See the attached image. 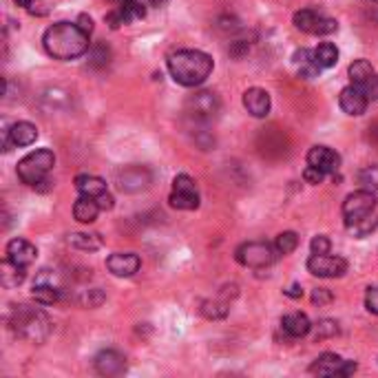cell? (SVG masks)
<instances>
[{
  "label": "cell",
  "mask_w": 378,
  "mask_h": 378,
  "mask_svg": "<svg viewBox=\"0 0 378 378\" xmlns=\"http://www.w3.org/2000/svg\"><path fill=\"white\" fill-rule=\"evenodd\" d=\"M343 365V359L339 354H321V357L310 365V372L319 376H337Z\"/></svg>",
  "instance_id": "24"
},
{
  "label": "cell",
  "mask_w": 378,
  "mask_h": 378,
  "mask_svg": "<svg viewBox=\"0 0 378 378\" xmlns=\"http://www.w3.org/2000/svg\"><path fill=\"white\" fill-rule=\"evenodd\" d=\"M76 188H78L80 195L93 197V199H98L102 193H106V184L98 175H78L76 177Z\"/></svg>",
  "instance_id": "23"
},
{
  "label": "cell",
  "mask_w": 378,
  "mask_h": 378,
  "mask_svg": "<svg viewBox=\"0 0 378 378\" xmlns=\"http://www.w3.org/2000/svg\"><path fill=\"white\" fill-rule=\"evenodd\" d=\"M277 248H272L270 243L265 241H248L243 243V246L237 248L235 257L241 265H246V268L252 270H261V268H268V265L275 263L277 259Z\"/></svg>",
  "instance_id": "5"
},
{
  "label": "cell",
  "mask_w": 378,
  "mask_h": 378,
  "mask_svg": "<svg viewBox=\"0 0 378 378\" xmlns=\"http://www.w3.org/2000/svg\"><path fill=\"white\" fill-rule=\"evenodd\" d=\"M365 305L372 315H378V287H369L365 295Z\"/></svg>",
  "instance_id": "37"
},
{
  "label": "cell",
  "mask_w": 378,
  "mask_h": 378,
  "mask_svg": "<svg viewBox=\"0 0 378 378\" xmlns=\"http://www.w3.org/2000/svg\"><path fill=\"white\" fill-rule=\"evenodd\" d=\"M36 255H38L36 246L29 243L27 239H11L7 243V259H11L18 265H25L27 268V265H31L36 261Z\"/></svg>",
  "instance_id": "19"
},
{
  "label": "cell",
  "mask_w": 378,
  "mask_h": 378,
  "mask_svg": "<svg viewBox=\"0 0 378 378\" xmlns=\"http://www.w3.org/2000/svg\"><path fill=\"white\" fill-rule=\"evenodd\" d=\"M69 243L78 250L93 252V250L102 248V237L98 233H73V235H69Z\"/></svg>",
  "instance_id": "26"
},
{
  "label": "cell",
  "mask_w": 378,
  "mask_h": 378,
  "mask_svg": "<svg viewBox=\"0 0 378 378\" xmlns=\"http://www.w3.org/2000/svg\"><path fill=\"white\" fill-rule=\"evenodd\" d=\"M295 27L303 34H312V36H330L339 29L337 20L325 18L317 9H301L295 14Z\"/></svg>",
  "instance_id": "7"
},
{
  "label": "cell",
  "mask_w": 378,
  "mask_h": 378,
  "mask_svg": "<svg viewBox=\"0 0 378 378\" xmlns=\"http://www.w3.org/2000/svg\"><path fill=\"white\" fill-rule=\"evenodd\" d=\"M347 71H349V80H352L354 86H363L376 73L369 60H354Z\"/></svg>",
  "instance_id": "27"
},
{
  "label": "cell",
  "mask_w": 378,
  "mask_h": 378,
  "mask_svg": "<svg viewBox=\"0 0 378 378\" xmlns=\"http://www.w3.org/2000/svg\"><path fill=\"white\" fill-rule=\"evenodd\" d=\"M186 108L197 120H213L219 113V98L213 91H199L186 100Z\"/></svg>",
  "instance_id": "12"
},
{
  "label": "cell",
  "mask_w": 378,
  "mask_h": 378,
  "mask_svg": "<svg viewBox=\"0 0 378 378\" xmlns=\"http://www.w3.org/2000/svg\"><path fill=\"white\" fill-rule=\"evenodd\" d=\"M281 330L285 332L290 339H303L310 330H312V323L303 312H292V315H285L281 321Z\"/></svg>",
  "instance_id": "20"
},
{
  "label": "cell",
  "mask_w": 378,
  "mask_h": 378,
  "mask_svg": "<svg viewBox=\"0 0 378 378\" xmlns=\"http://www.w3.org/2000/svg\"><path fill=\"white\" fill-rule=\"evenodd\" d=\"M53 164H56V158L51 150H47V148L34 150L18 162V177L22 180V184H29V186L44 184Z\"/></svg>",
  "instance_id": "4"
},
{
  "label": "cell",
  "mask_w": 378,
  "mask_h": 378,
  "mask_svg": "<svg viewBox=\"0 0 378 378\" xmlns=\"http://www.w3.org/2000/svg\"><path fill=\"white\" fill-rule=\"evenodd\" d=\"M332 299H334V297H332V292L325 290V287H319V290L312 292V303L315 305H330Z\"/></svg>",
  "instance_id": "36"
},
{
  "label": "cell",
  "mask_w": 378,
  "mask_h": 378,
  "mask_svg": "<svg viewBox=\"0 0 378 378\" xmlns=\"http://www.w3.org/2000/svg\"><path fill=\"white\" fill-rule=\"evenodd\" d=\"M25 279H27L25 265H18L11 259H5L3 263H0V283H3V287H7V290L18 287Z\"/></svg>",
  "instance_id": "21"
},
{
  "label": "cell",
  "mask_w": 378,
  "mask_h": 378,
  "mask_svg": "<svg viewBox=\"0 0 378 378\" xmlns=\"http://www.w3.org/2000/svg\"><path fill=\"white\" fill-rule=\"evenodd\" d=\"M339 334V325L337 321H330V319H323L317 323V339H332Z\"/></svg>",
  "instance_id": "32"
},
{
  "label": "cell",
  "mask_w": 378,
  "mask_h": 378,
  "mask_svg": "<svg viewBox=\"0 0 378 378\" xmlns=\"http://www.w3.org/2000/svg\"><path fill=\"white\" fill-rule=\"evenodd\" d=\"M285 295H287V297H292V299H299V297H303V290H301L299 285H292V287H287Z\"/></svg>",
  "instance_id": "41"
},
{
  "label": "cell",
  "mask_w": 378,
  "mask_h": 378,
  "mask_svg": "<svg viewBox=\"0 0 378 378\" xmlns=\"http://www.w3.org/2000/svg\"><path fill=\"white\" fill-rule=\"evenodd\" d=\"M359 182L367 190H378V166H367L359 173Z\"/></svg>",
  "instance_id": "31"
},
{
  "label": "cell",
  "mask_w": 378,
  "mask_h": 378,
  "mask_svg": "<svg viewBox=\"0 0 378 378\" xmlns=\"http://www.w3.org/2000/svg\"><path fill=\"white\" fill-rule=\"evenodd\" d=\"M98 206H100V210H111L113 208V197H111L108 193H102L98 197Z\"/></svg>",
  "instance_id": "39"
},
{
  "label": "cell",
  "mask_w": 378,
  "mask_h": 378,
  "mask_svg": "<svg viewBox=\"0 0 378 378\" xmlns=\"http://www.w3.org/2000/svg\"><path fill=\"white\" fill-rule=\"evenodd\" d=\"M106 268L116 277H133L140 270V257L133 252H116L106 259Z\"/></svg>",
  "instance_id": "17"
},
{
  "label": "cell",
  "mask_w": 378,
  "mask_h": 378,
  "mask_svg": "<svg viewBox=\"0 0 378 378\" xmlns=\"http://www.w3.org/2000/svg\"><path fill=\"white\" fill-rule=\"evenodd\" d=\"M361 91L367 96V100H378V73H374L363 86H359Z\"/></svg>",
  "instance_id": "34"
},
{
  "label": "cell",
  "mask_w": 378,
  "mask_h": 378,
  "mask_svg": "<svg viewBox=\"0 0 378 378\" xmlns=\"http://www.w3.org/2000/svg\"><path fill=\"white\" fill-rule=\"evenodd\" d=\"M323 177H325V173L319 170V168H315V166H307V168L303 170V180H305L307 184H321Z\"/></svg>",
  "instance_id": "35"
},
{
  "label": "cell",
  "mask_w": 378,
  "mask_h": 378,
  "mask_svg": "<svg viewBox=\"0 0 378 378\" xmlns=\"http://www.w3.org/2000/svg\"><path fill=\"white\" fill-rule=\"evenodd\" d=\"M100 206H98V199L93 197H80L78 202L73 204V217L80 221V224H93L98 219Z\"/></svg>",
  "instance_id": "22"
},
{
  "label": "cell",
  "mask_w": 378,
  "mask_h": 378,
  "mask_svg": "<svg viewBox=\"0 0 378 378\" xmlns=\"http://www.w3.org/2000/svg\"><path fill=\"white\" fill-rule=\"evenodd\" d=\"M47 53L56 60H73L88 51V34H84L78 22H56L42 36Z\"/></svg>",
  "instance_id": "1"
},
{
  "label": "cell",
  "mask_w": 378,
  "mask_h": 378,
  "mask_svg": "<svg viewBox=\"0 0 378 378\" xmlns=\"http://www.w3.org/2000/svg\"><path fill=\"white\" fill-rule=\"evenodd\" d=\"M96 372L102 376H120L126 372V359L116 349H104L96 357Z\"/></svg>",
  "instance_id": "18"
},
{
  "label": "cell",
  "mask_w": 378,
  "mask_h": 378,
  "mask_svg": "<svg viewBox=\"0 0 378 378\" xmlns=\"http://www.w3.org/2000/svg\"><path fill=\"white\" fill-rule=\"evenodd\" d=\"M367 96L361 91L359 86H345L343 91H341V96H339V104H341V108L345 111L347 116H363L365 113V108H367Z\"/></svg>",
  "instance_id": "16"
},
{
  "label": "cell",
  "mask_w": 378,
  "mask_h": 378,
  "mask_svg": "<svg viewBox=\"0 0 378 378\" xmlns=\"http://www.w3.org/2000/svg\"><path fill=\"white\" fill-rule=\"evenodd\" d=\"M312 58L317 62V66L323 71V69H330V66H334L337 60H339V49L334 47L332 42H321L317 49H312Z\"/></svg>",
  "instance_id": "25"
},
{
  "label": "cell",
  "mask_w": 378,
  "mask_h": 378,
  "mask_svg": "<svg viewBox=\"0 0 378 378\" xmlns=\"http://www.w3.org/2000/svg\"><path fill=\"white\" fill-rule=\"evenodd\" d=\"M168 71L182 86H199L213 73V58L197 49L177 51L168 58Z\"/></svg>",
  "instance_id": "2"
},
{
  "label": "cell",
  "mask_w": 378,
  "mask_h": 378,
  "mask_svg": "<svg viewBox=\"0 0 378 378\" xmlns=\"http://www.w3.org/2000/svg\"><path fill=\"white\" fill-rule=\"evenodd\" d=\"M339 164H341L339 153L327 148V146H312L307 153V166H315V168L323 170L325 175L337 173Z\"/></svg>",
  "instance_id": "14"
},
{
  "label": "cell",
  "mask_w": 378,
  "mask_h": 378,
  "mask_svg": "<svg viewBox=\"0 0 378 378\" xmlns=\"http://www.w3.org/2000/svg\"><path fill=\"white\" fill-rule=\"evenodd\" d=\"M297 246H299V237H297V233H292V230L281 233V235L277 237V243H275V248H277L279 255H290V252L297 250Z\"/></svg>",
  "instance_id": "29"
},
{
  "label": "cell",
  "mask_w": 378,
  "mask_h": 378,
  "mask_svg": "<svg viewBox=\"0 0 378 378\" xmlns=\"http://www.w3.org/2000/svg\"><path fill=\"white\" fill-rule=\"evenodd\" d=\"M146 16V9L138 0H120L116 7L106 14V25L111 29H120L122 25H128L133 20H142Z\"/></svg>",
  "instance_id": "10"
},
{
  "label": "cell",
  "mask_w": 378,
  "mask_h": 378,
  "mask_svg": "<svg viewBox=\"0 0 378 378\" xmlns=\"http://www.w3.org/2000/svg\"><path fill=\"white\" fill-rule=\"evenodd\" d=\"M170 206L177 210H195L199 206V193L195 182L188 175H177L173 182V193H170Z\"/></svg>",
  "instance_id": "8"
},
{
  "label": "cell",
  "mask_w": 378,
  "mask_h": 378,
  "mask_svg": "<svg viewBox=\"0 0 378 378\" xmlns=\"http://www.w3.org/2000/svg\"><path fill=\"white\" fill-rule=\"evenodd\" d=\"M202 315L206 319H224L228 315V305L219 301H204L202 303Z\"/></svg>",
  "instance_id": "30"
},
{
  "label": "cell",
  "mask_w": 378,
  "mask_h": 378,
  "mask_svg": "<svg viewBox=\"0 0 378 378\" xmlns=\"http://www.w3.org/2000/svg\"><path fill=\"white\" fill-rule=\"evenodd\" d=\"M307 270L321 279H337L347 272V261L343 257H332L330 252L312 255L307 259Z\"/></svg>",
  "instance_id": "9"
},
{
  "label": "cell",
  "mask_w": 378,
  "mask_h": 378,
  "mask_svg": "<svg viewBox=\"0 0 378 378\" xmlns=\"http://www.w3.org/2000/svg\"><path fill=\"white\" fill-rule=\"evenodd\" d=\"M38 140V128L31 122H16L3 133V150L14 146H31Z\"/></svg>",
  "instance_id": "13"
},
{
  "label": "cell",
  "mask_w": 378,
  "mask_h": 378,
  "mask_svg": "<svg viewBox=\"0 0 378 378\" xmlns=\"http://www.w3.org/2000/svg\"><path fill=\"white\" fill-rule=\"evenodd\" d=\"M150 186V170L144 166H128L118 173V188L122 193H142Z\"/></svg>",
  "instance_id": "11"
},
{
  "label": "cell",
  "mask_w": 378,
  "mask_h": 378,
  "mask_svg": "<svg viewBox=\"0 0 378 378\" xmlns=\"http://www.w3.org/2000/svg\"><path fill=\"white\" fill-rule=\"evenodd\" d=\"M310 248H312V255H325V252H330L332 243L325 235H317L312 239V243H310Z\"/></svg>",
  "instance_id": "33"
},
{
  "label": "cell",
  "mask_w": 378,
  "mask_h": 378,
  "mask_svg": "<svg viewBox=\"0 0 378 378\" xmlns=\"http://www.w3.org/2000/svg\"><path fill=\"white\" fill-rule=\"evenodd\" d=\"M376 208V197H374V190H357V193H352L347 195V199L343 202V219H345V224L352 228V226H357L361 224L363 219L372 217Z\"/></svg>",
  "instance_id": "6"
},
{
  "label": "cell",
  "mask_w": 378,
  "mask_h": 378,
  "mask_svg": "<svg viewBox=\"0 0 378 378\" xmlns=\"http://www.w3.org/2000/svg\"><path fill=\"white\" fill-rule=\"evenodd\" d=\"M9 325L16 337L25 339L29 343H42L51 334L49 317L42 310L31 305H14L9 312Z\"/></svg>",
  "instance_id": "3"
},
{
  "label": "cell",
  "mask_w": 378,
  "mask_h": 378,
  "mask_svg": "<svg viewBox=\"0 0 378 378\" xmlns=\"http://www.w3.org/2000/svg\"><path fill=\"white\" fill-rule=\"evenodd\" d=\"M150 5H153V7H164L166 0H150Z\"/></svg>",
  "instance_id": "42"
},
{
  "label": "cell",
  "mask_w": 378,
  "mask_h": 378,
  "mask_svg": "<svg viewBox=\"0 0 378 378\" xmlns=\"http://www.w3.org/2000/svg\"><path fill=\"white\" fill-rule=\"evenodd\" d=\"M372 3H378V0H372Z\"/></svg>",
  "instance_id": "43"
},
{
  "label": "cell",
  "mask_w": 378,
  "mask_h": 378,
  "mask_svg": "<svg viewBox=\"0 0 378 378\" xmlns=\"http://www.w3.org/2000/svg\"><path fill=\"white\" fill-rule=\"evenodd\" d=\"M243 106L252 118H265L270 113V93L265 88L252 86L243 93Z\"/></svg>",
  "instance_id": "15"
},
{
  "label": "cell",
  "mask_w": 378,
  "mask_h": 378,
  "mask_svg": "<svg viewBox=\"0 0 378 378\" xmlns=\"http://www.w3.org/2000/svg\"><path fill=\"white\" fill-rule=\"evenodd\" d=\"M31 297L40 303V305H53V303H58L60 301V290L53 285V281L51 283H36L34 285V292H31Z\"/></svg>",
  "instance_id": "28"
},
{
  "label": "cell",
  "mask_w": 378,
  "mask_h": 378,
  "mask_svg": "<svg viewBox=\"0 0 378 378\" xmlns=\"http://www.w3.org/2000/svg\"><path fill=\"white\" fill-rule=\"evenodd\" d=\"M78 27H80L84 34H88V36H91V31H93V20L88 18L86 14H82V16L78 18Z\"/></svg>",
  "instance_id": "38"
},
{
  "label": "cell",
  "mask_w": 378,
  "mask_h": 378,
  "mask_svg": "<svg viewBox=\"0 0 378 378\" xmlns=\"http://www.w3.org/2000/svg\"><path fill=\"white\" fill-rule=\"evenodd\" d=\"M357 363L354 361H343V365H341V369H339V374L337 376H352L354 372H357Z\"/></svg>",
  "instance_id": "40"
}]
</instances>
